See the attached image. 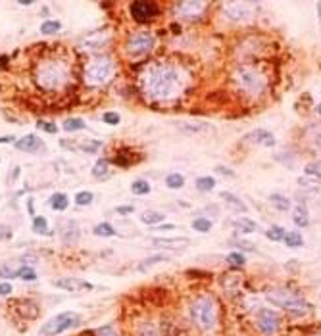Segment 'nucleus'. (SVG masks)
<instances>
[{
  "instance_id": "obj_1",
  "label": "nucleus",
  "mask_w": 321,
  "mask_h": 336,
  "mask_svg": "<svg viewBox=\"0 0 321 336\" xmlns=\"http://www.w3.org/2000/svg\"><path fill=\"white\" fill-rule=\"evenodd\" d=\"M189 75L175 64L158 62L141 75V90L150 102H171L187 89Z\"/></svg>"
},
{
  "instance_id": "obj_2",
  "label": "nucleus",
  "mask_w": 321,
  "mask_h": 336,
  "mask_svg": "<svg viewBox=\"0 0 321 336\" xmlns=\"http://www.w3.org/2000/svg\"><path fill=\"white\" fill-rule=\"evenodd\" d=\"M189 315H191V321L197 329L204 331V333H210L217 327V303L212 296L202 294V296H198L191 301Z\"/></svg>"
},
{
  "instance_id": "obj_3",
  "label": "nucleus",
  "mask_w": 321,
  "mask_h": 336,
  "mask_svg": "<svg viewBox=\"0 0 321 336\" xmlns=\"http://www.w3.org/2000/svg\"><path fill=\"white\" fill-rule=\"evenodd\" d=\"M70 79V68L66 62L60 60H50L42 62L35 73L37 85L42 90H60Z\"/></svg>"
},
{
  "instance_id": "obj_4",
  "label": "nucleus",
  "mask_w": 321,
  "mask_h": 336,
  "mask_svg": "<svg viewBox=\"0 0 321 336\" xmlns=\"http://www.w3.org/2000/svg\"><path fill=\"white\" fill-rule=\"evenodd\" d=\"M114 75H116V64L106 56L90 60L89 64L85 66V71H83L85 83L89 87H94V89L108 85L114 79Z\"/></svg>"
},
{
  "instance_id": "obj_5",
  "label": "nucleus",
  "mask_w": 321,
  "mask_h": 336,
  "mask_svg": "<svg viewBox=\"0 0 321 336\" xmlns=\"http://www.w3.org/2000/svg\"><path fill=\"white\" fill-rule=\"evenodd\" d=\"M235 81H237L239 89L244 90L246 94H252V96H260L268 89V77L252 66H241L235 71Z\"/></svg>"
},
{
  "instance_id": "obj_6",
  "label": "nucleus",
  "mask_w": 321,
  "mask_h": 336,
  "mask_svg": "<svg viewBox=\"0 0 321 336\" xmlns=\"http://www.w3.org/2000/svg\"><path fill=\"white\" fill-rule=\"evenodd\" d=\"M266 300L273 305H279L283 309H288L292 313H306L308 309V301L302 296H298L294 290L288 288H273L266 292Z\"/></svg>"
},
{
  "instance_id": "obj_7",
  "label": "nucleus",
  "mask_w": 321,
  "mask_h": 336,
  "mask_svg": "<svg viewBox=\"0 0 321 336\" xmlns=\"http://www.w3.org/2000/svg\"><path fill=\"white\" fill-rule=\"evenodd\" d=\"M79 323H81V315H79V313H75V311H64V313L52 317L50 321H46V323L40 327L39 335L58 336L62 335V333H66V331H70V329L79 327Z\"/></svg>"
},
{
  "instance_id": "obj_8",
  "label": "nucleus",
  "mask_w": 321,
  "mask_h": 336,
  "mask_svg": "<svg viewBox=\"0 0 321 336\" xmlns=\"http://www.w3.org/2000/svg\"><path fill=\"white\" fill-rule=\"evenodd\" d=\"M156 46V37L150 31H137L127 38L125 42V50L129 56L137 58V56H144V54L152 52V48Z\"/></svg>"
},
{
  "instance_id": "obj_9",
  "label": "nucleus",
  "mask_w": 321,
  "mask_h": 336,
  "mask_svg": "<svg viewBox=\"0 0 321 336\" xmlns=\"http://www.w3.org/2000/svg\"><path fill=\"white\" fill-rule=\"evenodd\" d=\"M256 323H258V329H260L264 335L273 336L275 333H277L279 325H281V317H279L273 309H269V307H262V309L258 311V315H256Z\"/></svg>"
},
{
  "instance_id": "obj_10",
  "label": "nucleus",
  "mask_w": 321,
  "mask_h": 336,
  "mask_svg": "<svg viewBox=\"0 0 321 336\" xmlns=\"http://www.w3.org/2000/svg\"><path fill=\"white\" fill-rule=\"evenodd\" d=\"M254 6H256L254 2H225V4H221L225 18L231 19V21H244V19H248L252 16V8Z\"/></svg>"
},
{
  "instance_id": "obj_11",
  "label": "nucleus",
  "mask_w": 321,
  "mask_h": 336,
  "mask_svg": "<svg viewBox=\"0 0 321 336\" xmlns=\"http://www.w3.org/2000/svg\"><path fill=\"white\" fill-rule=\"evenodd\" d=\"M208 8V2H198V0H183V2H175L173 4V12L177 18H189L195 19L200 18L204 14V10Z\"/></svg>"
},
{
  "instance_id": "obj_12",
  "label": "nucleus",
  "mask_w": 321,
  "mask_h": 336,
  "mask_svg": "<svg viewBox=\"0 0 321 336\" xmlns=\"http://www.w3.org/2000/svg\"><path fill=\"white\" fill-rule=\"evenodd\" d=\"M131 16L137 19V21H148L158 14V6L152 4V2H146V0H137V2H131Z\"/></svg>"
},
{
  "instance_id": "obj_13",
  "label": "nucleus",
  "mask_w": 321,
  "mask_h": 336,
  "mask_svg": "<svg viewBox=\"0 0 321 336\" xmlns=\"http://www.w3.org/2000/svg\"><path fill=\"white\" fill-rule=\"evenodd\" d=\"M52 284L56 288H62V290H68V292H85V290H92V284L90 283L81 281V279H72V277L56 279Z\"/></svg>"
},
{
  "instance_id": "obj_14",
  "label": "nucleus",
  "mask_w": 321,
  "mask_h": 336,
  "mask_svg": "<svg viewBox=\"0 0 321 336\" xmlns=\"http://www.w3.org/2000/svg\"><path fill=\"white\" fill-rule=\"evenodd\" d=\"M177 127L185 135H204V133L215 131L214 125H210L208 121H183V123H177Z\"/></svg>"
},
{
  "instance_id": "obj_15",
  "label": "nucleus",
  "mask_w": 321,
  "mask_h": 336,
  "mask_svg": "<svg viewBox=\"0 0 321 336\" xmlns=\"http://www.w3.org/2000/svg\"><path fill=\"white\" fill-rule=\"evenodd\" d=\"M246 142H254V144H262V146H275V135L273 133H269L268 129H256V131H252L246 135Z\"/></svg>"
},
{
  "instance_id": "obj_16",
  "label": "nucleus",
  "mask_w": 321,
  "mask_h": 336,
  "mask_svg": "<svg viewBox=\"0 0 321 336\" xmlns=\"http://www.w3.org/2000/svg\"><path fill=\"white\" fill-rule=\"evenodd\" d=\"M42 146L44 144H42V141L37 135H27V137H21L19 141H16V148H18L19 152H37Z\"/></svg>"
},
{
  "instance_id": "obj_17",
  "label": "nucleus",
  "mask_w": 321,
  "mask_h": 336,
  "mask_svg": "<svg viewBox=\"0 0 321 336\" xmlns=\"http://www.w3.org/2000/svg\"><path fill=\"white\" fill-rule=\"evenodd\" d=\"M292 221H294V225L296 227H308L310 225V215H308V208L304 206V204H298V206H294V210H292Z\"/></svg>"
},
{
  "instance_id": "obj_18",
  "label": "nucleus",
  "mask_w": 321,
  "mask_h": 336,
  "mask_svg": "<svg viewBox=\"0 0 321 336\" xmlns=\"http://www.w3.org/2000/svg\"><path fill=\"white\" fill-rule=\"evenodd\" d=\"M221 198H223V202H225L231 210H235V212L239 213H246V204H244L239 196L231 194V192H221Z\"/></svg>"
},
{
  "instance_id": "obj_19",
  "label": "nucleus",
  "mask_w": 321,
  "mask_h": 336,
  "mask_svg": "<svg viewBox=\"0 0 321 336\" xmlns=\"http://www.w3.org/2000/svg\"><path fill=\"white\" fill-rule=\"evenodd\" d=\"M269 204L275 208V210H279V212H288L290 210V198H286L283 194H271L269 196Z\"/></svg>"
},
{
  "instance_id": "obj_20",
  "label": "nucleus",
  "mask_w": 321,
  "mask_h": 336,
  "mask_svg": "<svg viewBox=\"0 0 321 336\" xmlns=\"http://www.w3.org/2000/svg\"><path fill=\"white\" fill-rule=\"evenodd\" d=\"M50 206H52V210H56V212H64V210H68L70 200H68V196L64 194V192H58V194H54L52 198H50Z\"/></svg>"
},
{
  "instance_id": "obj_21",
  "label": "nucleus",
  "mask_w": 321,
  "mask_h": 336,
  "mask_svg": "<svg viewBox=\"0 0 321 336\" xmlns=\"http://www.w3.org/2000/svg\"><path fill=\"white\" fill-rule=\"evenodd\" d=\"M165 187L171 188V190H179V188L185 187V177L181 173H169L165 177Z\"/></svg>"
},
{
  "instance_id": "obj_22",
  "label": "nucleus",
  "mask_w": 321,
  "mask_h": 336,
  "mask_svg": "<svg viewBox=\"0 0 321 336\" xmlns=\"http://www.w3.org/2000/svg\"><path fill=\"white\" fill-rule=\"evenodd\" d=\"M165 219V215L160 212H144L141 213V221H143L144 225H158Z\"/></svg>"
},
{
  "instance_id": "obj_23",
  "label": "nucleus",
  "mask_w": 321,
  "mask_h": 336,
  "mask_svg": "<svg viewBox=\"0 0 321 336\" xmlns=\"http://www.w3.org/2000/svg\"><path fill=\"white\" fill-rule=\"evenodd\" d=\"M235 227L241 230V232H256V229H258L256 221H252V219H248V217H241V219H237V221H235Z\"/></svg>"
},
{
  "instance_id": "obj_24",
  "label": "nucleus",
  "mask_w": 321,
  "mask_h": 336,
  "mask_svg": "<svg viewBox=\"0 0 321 336\" xmlns=\"http://www.w3.org/2000/svg\"><path fill=\"white\" fill-rule=\"evenodd\" d=\"M266 236H268L269 240H273V242H281V240H285L286 230L281 225H273V227H269L266 230Z\"/></svg>"
},
{
  "instance_id": "obj_25",
  "label": "nucleus",
  "mask_w": 321,
  "mask_h": 336,
  "mask_svg": "<svg viewBox=\"0 0 321 336\" xmlns=\"http://www.w3.org/2000/svg\"><path fill=\"white\" fill-rule=\"evenodd\" d=\"M169 260V256L167 254H158V256H150V258H146L143 263L139 265V271H146L148 267L156 265V263H163V261H167Z\"/></svg>"
},
{
  "instance_id": "obj_26",
  "label": "nucleus",
  "mask_w": 321,
  "mask_h": 336,
  "mask_svg": "<svg viewBox=\"0 0 321 336\" xmlns=\"http://www.w3.org/2000/svg\"><path fill=\"white\" fill-rule=\"evenodd\" d=\"M285 244L288 248H300L304 244V238L300 232H296V230H292V232H286L285 236Z\"/></svg>"
},
{
  "instance_id": "obj_27",
  "label": "nucleus",
  "mask_w": 321,
  "mask_h": 336,
  "mask_svg": "<svg viewBox=\"0 0 321 336\" xmlns=\"http://www.w3.org/2000/svg\"><path fill=\"white\" fill-rule=\"evenodd\" d=\"M60 29H62V23H60V21H54V19L44 21V23L40 25V33H42V35H56Z\"/></svg>"
},
{
  "instance_id": "obj_28",
  "label": "nucleus",
  "mask_w": 321,
  "mask_h": 336,
  "mask_svg": "<svg viewBox=\"0 0 321 336\" xmlns=\"http://www.w3.org/2000/svg\"><path fill=\"white\" fill-rule=\"evenodd\" d=\"M87 125L85 121L81 119V117H72V119H68V121H64V129L68 131V133H75V131H81V129H85Z\"/></svg>"
},
{
  "instance_id": "obj_29",
  "label": "nucleus",
  "mask_w": 321,
  "mask_h": 336,
  "mask_svg": "<svg viewBox=\"0 0 321 336\" xmlns=\"http://www.w3.org/2000/svg\"><path fill=\"white\" fill-rule=\"evenodd\" d=\"M108 175V159H98L92 167V177L104 179Z\"/></svg>"
},
{
  "instance_id": "obj_30",
  "label": "nucleus",
  "mask_w": 321,
  "mask_h": 336,
  "mask_svg": "<svg viewBox=\"0 0 321 336\" xmlns=\"http://www.w3.org/2000/svg\"><path fill=\"white\" fill-rule=\"evenodd\" d=\"M214 187H215L214 177H198L197 179V188L200 192H210V190H214Z\"/></svg>"
},
{
  "instance_id": "obj_31",
  "label": "nucleus",
  "mask_w": 321,
  "mask_h": 336,
  "mask_svg": "<svg viewBox=\"0 0 321 336\" xmlns=\"http://www.w3.org/2000/svg\"><path fill=\"white\" fill-rule=\"evenodd\" d=\"M131 190H133V194L144 196L150 192V185H148L146 181H143V179H139V181H135V183L131 185Z\"/></svg>"
},
{
  "instance_id": "obj_32",
  "label": "nucleus",
  "mask_w": 321,
  "mask_h": 336,
  "mask_svg": "<svg viewBox=\"0 0 321 336\" xmlns=\"http://www.w3.org/2000/svg\"><path fill=\"white\" fill-rule=\"evenodd\" d=\"M193 229L198 230V232H210L212 230V221L206 219V217H198L193 221Z\"/></svg>"
},
{
  "instance_id": "obj_33",
  "label": "nucleus",
  "mask_w": 321,
  "mask_h": 336,
  "mask_svg": "<svg viewBox=\"0 0 321 336\" xmlns=\"http://www.w3.org/2000/svg\"><path fill=\"white\" fill-rule=\"evenodd\" d=\"M92 232H94L96 236H114V234H116V229H114L110 223H98V225L92 229Z\"/></svg>"
},
{
  "instance_id": "obj_34",
  "label": "nucleus",
  "mask_w": 321,
  "mask_h": 336,
  "mask_svg": "<svg viewBox=\"0 0 321 336\" xmlns=\"http://www.w3.org/2000/svg\"><path fill=\"white\" fill-rule=\"evenodd\" d=\"M92 200H94V196L89 190H81V192L75 194V204L77 206H89V204H92Z\"/></svg>"
},
{
  "instance_id": "obj_35",
  "label": "nucleus",
  "mask_w": 321,
  "mask_h": 336,
  "mask_svg": "<svg viewBox=\"0 0 321 336\" xmlns=\"http://www.w3.org/2000/svg\"><path fill=\"white\" fill-rule=\"evenodd\" d=\"M18 277H19V279H23V281H35L37 273H35V269H33V267L23 265V267H19Z\"/></svg>"
},
{
  "instance_id": "obj_36",
  "label": "nucleus",
  "mask_w": 321,
  "mask_h": 336,
  "mask_svg": "<svg viewBox=\"0 0 321 336\" xmlns=\"http://www.w3.org/2000/svg\"><path fill=\"white\" fill-rule=\"evenodd\" d=\"M304 173L306 175H312V177L321 179V161H314V163H308L304 167Z\"/></svg>"
},
{
  "instance_id": "obj_37",
  "label": "nucleus",
  "mask_w": 321,
  "mask_h": 336,
  "mask_svg": "<svg viewBox=\"0 0 321 336\" xmlns=\"http://www.w3.org/2000/svg\"><path fill=\"white\" fill-rule=\"evenodd\" d=\"M46 229H48V221L44 217H35L33 219V230H35L37 234H44Z\"/></svg>"
},
{
  "instance_id": "obj_38",
  "label": "nucleus",
  "mask_w": 321,
  "mask_h": 336,
  "mask_svg": "<svg viewBox=\"0 0 321 336\" xmlns=\"http://www.w3.org/2000/svg\"><path fill=\"white\" fill-rule=\"evenodd\" d=\"M102 146V142L100 141H85V142H81V150L83 152H87V154H94L98 148Z\"/></svg>"
},
{
  "instance_id": "obj_39",
  "label": "nucleus",
  "mask_w": 321,
  "mask_h": 336,
  "mask_svg": "<svg viewBox=\"0 0 321 336\" xmlns=\"http://www.w3.org/2000/svg\"><path fill=\"white\" fill-rule=\"evenodd\" d=\"M139 336H160V333L152 323H144L143 327L139 329Z\"/></svg>"
},
{
  "instance_id": "obj_40",
  "label": "nucleus",
  "mask_w": 321,
  "mask_h": 336,
  "mask_svg": "<svg viewBox=\"0 0 321 336\" xmlns=\"http://www.w3.org/2000/svg\"><path fill=\"white\" fill-rule=\"evenodd\" d=\"M227 261L231 263V265H244L246 263V258H244V254H239V252H233L227 256Z\"/></svg>"
},
{
  "instance_id": "obj_41",
  "label": "nucleus",
  "mask_w": 321,
  "mask_h": 336,
  "mask_svg": "<svg viewBox=\"0 0 321 336\" xmlns=\"http://www.w3.org/2000/svg\"><path fill=\"white\" fill-rule=\"evenodd\" d=\"M19 269H12L10 265H0V277L2 279H16Z\"/></svg>"
},
{
  "instance_id": "obj_42",
  "label": "nucleus",
  "mask_w": 321,
  "mask_h": 336,
  "mask_svg": "<svg viewBox=\"0 0 321 336\" xmlns=\"http://www.w3.org/2000/svg\"><path fill=\"white\" fill-rule=\"evenodd\" d=\"M102 119H104V123H108V125H118L120 123V113H116V112H106V113L102 115Z\"/></svg>"
},
{
  "instance_id": "obj_43",
  "label": "nucleus",
  "mask_w": 321,
  "mask_h": 336,
  "mask_svg": "<svg viewBox=\"0 0 321 336\" xmlns=\"http://www.w3.org/2000/svg\"><path fill=\"white\" fill-rule=\"evenodd\" d=\"M96 336H118V333L114 331V327H102V329L96 333Z\"/></svg>"
},
{
  "instance_id": "obj_44",
  "label": "nucleus",
  "mask_w": 321,
  "mask_h": 336,
  "mask_svg": "<svg viewBox=\"0 0 321 336\" xmlns=\"http://www.w3.org/2000/svg\"><path fill=\"white\" fill-rule=\"evenodd\" d=\"M215 171H217V173H221L223 177H235V171L227 169L225 165H217V167H215Z\"/></svg>"
},
{
  "instance_id": "obj_45",
  "label": "nucleus",
  "mask_w": 321,
  "mask_h": 336,
  "mask_svg": "<svg viewBox=\"0 0 321 336\" xmlns=\"http://www.w3.org/2000/svg\"><path fill=\"white\" fill-rule=\"evenodd\" d=\"M39 129H42V131H46V133H56L58 129H56V125L52 123H44V121H39Z\"/></svg>"
},
{
  "instance_id": "obj_46",
  "label": "nucleus",
  "mask_w": 321,
  "mask_h": 336,
  "mask_svg": "<svg viewBox=\"0 0 321 336\" xmlns=\"http://www.w3.org/2000/svg\"><path fill=\"white\" fill-rule=\"evenodd\" d=\"M235 246L241 248V250H250V252H254V250H256V248L252 246V242H246V240H237V242H235Z\"/></svg>"
},
{
  "instance_id": "obj_47",
  "label": "nucleus",
  "mask_w": 321,
  "mask_h": 336,
  "mask_svg": "<svg viewBox=\"0 0 321 336\" xmlns=\"http://www.w3.org/2000/svg\"><path fill=\"white\" fill-rule=\"evenodd\" d=\"M133 212H135L133 206H120V208H116V213H121V215H127V213H133Z\"/></svg>"
},
{
  "instance_id": "obj_48",
  "label": "nucleus",
  "mask_w": 321,
  "mask_h": 336,
  "mask_svg": "<svg viewBox=\"0 0 321 336\" xmlns=\"http://www.w3.org/2000/svg\"><path fill=\"white\" fill-rule=\"evenodd\" d=\"M12 290H14V288H12V286H10L8 283H2V284H0V296H8V294H10Z\"/></svg>"
},
{
  "instance_id": "obj_49",
  "label": "nucleus",
  "mask_w": 321,
  "mask_h": 336,
  "mask_svg": "<svg viewBox=\"0 0 321 336\" xmlns=\"http://www.w3.org/2000/svg\"><path fill=\"white\" fill-rule=\"evenodd\" d=\"M8 142H16V137L8 135V137H0V144H8Z\"/></svg>"
},
{
  "instance_id": "obj_50",
  "label": "nucleus",
  "mask_w": 321,
  "mask_h": 336,
  "mask_svg": "<svg viewBox=\"0 0 321 336\" xmlns=\"http://www.w3.org/2000/svg\"><path fill=\"white\" fill-rule=\"evenodd\" d=\"M175 229V225H171V223H167V225H160V227H156V230H163V232H165V230H173Z\"/></svg>"
},
{
  "instance_id": "obj_51",
  "label": "nucleus",
  "mask_w": 321,
  "mask_h": 336,
  "mask_svg": "<svg viewBox=\"0 0 321 336\" xmlns=\"http://www.w3.org/2000/svg\"><path fill=\"white\" fill-rule=\"evenodd\" d=\"M27 210H29V213H31V215L35 213V206H33V198H29V200H27Z\"/></svg>"
},
{
  "instance_id": "obj_52",
  "label": "nucleus",
  "mask_w": 321,
  "mask_h": 336,
  "mask_svg": "<svg viewBox=\"0 0 321 336\" xmlns=\"http://www.w3.org/2000/svg\"><path fill=\"white\" fill-rule=\"evenodd\" d=\"M18 175H19V169L16 167V169H14V173H12V179H18Z\"/></svg>"
},
{
  "instance_id": "obj_53",
  "label": "nucleus",
  "mask_w": 321,
  "mask_h": 336,
  "mask_svg": "<svg viewBox=\"0 0 321 336\" xmlns=\"http://www.w3.org/2000/svg\"><path fill=\"white\" fill-rule=\"evenodd\" d=\"M316 112H318V115H320V117H321V104H320V106H318V108H316Z\"/></svg>"
},
{
  "instance_id": "obj_54",
  "label": "nucleus",
  "mask_w": 321,
  "mask_h": 336,
  "mask_svg": "<svg viewBox=\"0 0 321 336\" xmlns=\"http://www.w3.org/2000/svg\"><path fill=\"white\" fill-rule=\"evenodd\" d=\"M318 10H320V21H321V2L318 4Z\"/></svg>"
},
{
  "instance_id": "obj_55",
  "label": "nucleus",
  "mask_w": 321,
  "mask_h": 336,
  "mask_svg": "<svg viewBox=\"0 0 321 336\" xmlns=\"http://www.w3.org/2000/svg\"><path fill=\"white\" fill-rule=\"evenodd\" d=\"M318 336H321V335H318Z\"/></svg>"
}]
</instances>
